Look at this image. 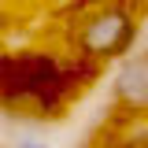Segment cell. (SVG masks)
<instances>
[{"label":"cell","mask_w":148,"mask_h":148,"mask_svg":"<svg viewBox=\"0 0 148 148\" xmlns=\"http://www.w3.org/2000/svg\"><path fill=\"white\" fill-rule=\"evenodd\" d=\"M130 37H133L130 15L126 11H108V15H96L89 26H85L82 45H85V52H92V56H115V52H122L130 45Z\"/></svg>","instance_id":"1"},{"label":"cell","mask_w":148,"mask_h":148,"mask_svg":"<svg viewBox=\"0 0 148 148\" xmlns=\"http://www.w3.org/2000/svg\"><path fill=\"white\" fill-rule=\"evenodd\" d=\"M115 96L130 108H148V52L133 56L122 67L119 82H115Z\"/></svg>","instance_id":"2"},{"label":"cell","mask_w":148,"mask_h":148,"mask_svg":"<svg viewBox=\"0 0 148 148\" xmlns=\"http://www.w3.org/2000/svg\"><path fill=\"white\" fill-rule=\"evenodd\" d=\"M15 148H45V145H37V141H22V145H15Z\"/></svg>","instance_id":"3"}]
</instances>
